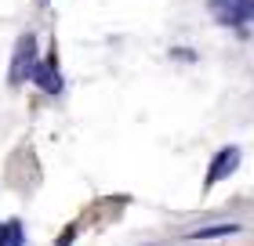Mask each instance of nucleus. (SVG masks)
I'll return each mask as SVG.
<instances>
[{"instance_id": "obj_1", "label": "nucleus", "mask_w": 254, "mask_h": 246, "mask_svg": "<svg viewBox=\"0 0 254 246\" xmlns=\"http://www.w3.org/2000/svg\"><path fill=\"white\" fill-rule=\"evenodd\" d=\"M37 33H22L15 51H11V69H7V84L18 87L26 84V80H33V69H37Z\"/></svg>"}, {"instance_id": "obj_2", "label": "nucleus", "mask_w": 254, "mask_h": 246, "mask_svg": "<svg viewBox=\"0 0 254 246\" xmlns=\"http://www.w3.org/2000/svg\"><path fill=\"white\" fill-rule=\"evenodd\" d=\"M33 84H37L44 95H51V98H59L62 91H65V76H62V69H59V54H55V51L37 62V69H33Z\"/></svg>"}, {"instance_id": "obj_3", "label": "nucleus", "mask_w": 254, "mask_h": 246, "mask_svg": "<svg viewBox=\"0 0 254 246\" xmlns=\"http://www.w3.org/2000/svg\"><path fill=\"white\" fill-rule=\"evenodd\" d=\"M240 145H225V148H218L214 152V159H211V167H207V178H203V192H211L218 181H225L229 174H233L240 167Z\"/></svg>"}, {"instance_id": "obj_4", "label": "nucleus", "mask_w": 254, "mask_h": 246, "mask_svg": "<svg viewBox=\"0 0 254 246\" xmlns=\"http://www.w3.org/2000/svg\"><path fill=\"white\" fill-rule=\"evenodd\" d=\"M211 11L222 26H240V0H211Z\"/></svg>"}, {"instance_id": "obj_5", "label": "nucleus", "mask_w": 254, "mask_h": 246, "mask_svg": "<svg viewBox=\"0 0 254 246\" xmlns=\"http://www.w3.org/2000/svg\"><path fill=\"white\" fill-rule=\"evenodd\" d=\"M4 236H7V246H26V228H22V221H7Z\"/></svg>"}, {"instance_id": "obj_6", "label": "nucleus", "mask_w": 254, "mask_h": 246, "mask_svg": "<svg viewBox=\"0 0 254 246\" xmlns=\"http://www.w3.org/2000/svg\"><path fill=\"white\" fill-rule=\"evenodd\" d=\"M240 232L236 225H214V228H203V232H192V239H214V236H233Z\"/></svg>"}, {"instance_id": "obj_7", "label": "nucleus", "mask_w": 254, "mask_h": 246, "mask_svg": "<svg viewBox=\"0 0 254 246\" xmlns=\"http://www.w3.org/2000/svg\"><path fill=\"white\" fill-rule=\"evenodd\" d=\"M76 243V225H65L62 228V236H59V243H55V246H73Z\"/></svg>"}, {"instance_id": "obj_8", "label": "nucleus", "mask_w": 254, "mask_h": 246, "mask_svg": "<svg viewBox=\"0 0 254 246\" xmlns=\"http://www.w3.org/2000/svg\"><path fill=\"white\" fill-rule=\"evenodd\" d=\"M0 246H7V236H4V225H0Z\"/></svg>"}]
</instances>
